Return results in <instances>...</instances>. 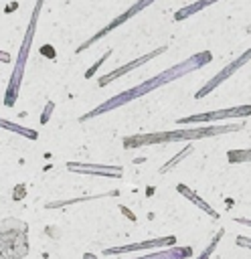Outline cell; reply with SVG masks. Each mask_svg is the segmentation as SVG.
<instances>
[{"label": "cell", "mask_w": 251, "mask_h": 259, "mask_svg": "<svg viewBox=\"0 0 251 259\" xmlns=\"http://www.w3.org/2000/svg\"><path fill=\"white\" fill-rule=\"evenodd\" d=\"M211 61H213V53H211V51L194 53V55L186 57L184 61H180V63H176V65H172V67H168V69H164L162 73H158V75H154V77L142 81L140 85L130 87V89H126V91H121V93H117V95L105 99L103 103H99V105L93 107L91 111L83 113V115L79 117V121H87V119H93V117H97V115L109 113V111H113V109H117V107H121V105H126V103H130V101H134V99H138V97H144V95H148V93H152V91H156V89H160V87H164V85H168V83H172V81H176V79H180V77H184V75L196 71V69H202V67L208 65Z\"/></svg>", "instance_id": "cell-1"}, {"label": "cell", "mask_w": 251, "mask_h": 259, "mask_svg": "<svg viewBox=\"0 0 251 259\" xmlns=\"http://www.w3.org/2000/svg\"><path fill=\"white\" fill-rule=\"evenodd\" d=\"M245 130V123H211V125H186L182 130H162V132H150V134H132L123 138V148H144V146H164V144H174V142H194V140H204L213 136H223V134H233Z\"/></svg>", "instance_id": "cell-2"}, {"label": "cell", "mask_w": 251, "mask_h": 259, "mask_svg": "<svg viewBox=\"0 0 251 259\" xmlns=\"http://www.w3.org/2000/svg\"><path fill=\"white\" fill-rule=\"evenodd\" d=\"M43 4H45V0H36V4L32 8V14H30V20H28V26H26V32L22 36V42H20V49H18V55H16V63L12 67V73H10L6 91H4V105L6 107H14L16 99H18L20 83H22V77H24V69H26L30 47H32V40H34V32H36V24H38Z\"/></svg>", "instance_id": "cell-3"}, {"label": "cell", "mask_w": 251, "mask_h": 259, "mask_svg": "<svg viewBox=\"0 0 251 259\" xmlns=\"http://www.w3.org/2000/svg\"><path fill=\"white\" fill-rule=\"evenodd\" d=\"M28 225L18 219L0 221V259H22L28 255Z\"/></svg>", "instance_id": "cell-4"}, {"label": "cell", "mask_w": 251, "mask_h": 259, "mask_svg": "<svg viewBox=\"0 0 251 259\" xmlns=\"http://www.w3.org/2000/svg\"><path fill=\"white\" fill-rule=\"evenodd\" d=\"M243 117H251V103L233 105V107L215 109V111H204V113L184 115V117H178L176 123L178 125H196V123H219L221 119H243Z\"/></svg>", "instance_id": "cell-5"}, {"label": "cell", "mask_w": 251, "mask_h": 259, "mask_svg": "<svg viewBox=\"0 0 251 259\" xmlns=\"http://www.w3.org/2000/svg\"><path fill=\"white\" fill-rule=\"evenodd\" d=\"M249 61H251V47H249L245 53H241V55H239L235 61H231L227 67H223V69H221V71H219V73H217L213 79H208V81H206V83H204V85H202V87H200V89L194 93V99H202V97H206L211 91H215V89H217L221 83H225L229 77H233V75H235V73H237V71H239L243 65H247Z\"/></svg>", "instance_id": "cell-6"}, {"label": "cell", "mask_w": 251, "mask_h": 259, "mask_svg": "<svg viewBox=\"0 0 251 259\" xmlns=\"http://www.w3.org/2000/svg\"><path fill=\"white\" fill-rule=\"evenodd\" d=\"M152 2H156V0H138V2H136L134 6H130V8H128V10L123 12V14L115 16V18H113V20H111L109 24H105V26H103L101 30H97V32H95L93 36H89V38H87L85 42H81V45H79V47L75 49V53H83L85 49H89L91 45H95L97 40H101V38H103L105 34H109V32L113 30V28H117V26H119V24H123V22H128V20L132 18V16H136V14H138V12H142L144 8H148V6L152 4Z\"/></svg>", "instance_id": "cell-7"}, {"label": "cell", "mask_w": 251, "mask_h": 259, "mask_svg": "<svg viewBox=\"0 0 251 259\" xmlns=\"http://www.w3.org/2000/svg\"><path fill=\"white\" fill-rule=\"evenodd\" d=\"M176 245V237L174 235H166V237H156V239H148V241H140V243H130V245H119V247H107L103 249L105 257L111 255H121V253H134V251H144V249H168Z\"/></svg>", "instance_id": "cell-8"}, {"label": "cell", "mask_w": 251, "mask_h": 259, "mask_svg": "<svg viewBox=\"0 0 251 259\" xmlns=\"http://www.w3.org/2000/svg\"><path fill=\"white\" fill-rule=\"evenodd\" d=\"M69 172L77 174H89V176H101V178H121L123 168L111 166V164H97V162H67Z\"/></svg>", "instance_id": "cell-9"}, {"label": "cell", "mask_w": 251, "mask_h": 259, "mask_svg": "<svg viewBox=\"0 0 251 259\" xmlns=\"http://www.w3.org/2000/svg\"><path fill=\"white\" fill-rule=\"evenodd\" d=\"M162 53H166V47H158V49H154V51H150V53H146V55H142V57H138V59H134V61H130V63H126V65H121V67H117V69H113L111 73L101 75L99 81H97V85H99V87H105V85H109L111 81H115V79H119L121 75H128L130 71H134V69L146 65L148 61H152L154 57H158V55H162Z\"/></svg>", "instance_id": "cell-10"}, {"label": "cell", "mask_w": 251, "mask_h": 259, "mask_svg": "<svg viewBox=\"0 0 251 259\" xmlns=\"http://www.w3.org/2000/svg\"><path fill=\"white\" fill-rule=\"evenodd\" d=\"M188 257H192L190 247L174 245V247H168L164 251H152V253H146V255H140L134 259H188Z\"/></svg>", "instance_id": "cell-11"}, {"label": "cell", "mask_w": 251, "mask_h": 259, "mask_svg": "<svg viewBox=\"0 0 251 259\" xmlns=\"http://www.w3.org/2000/svg\"><path fill=\"white\" fill-rule=\"evenodd\" d=\"M176 190H178V192H180V194H182L186 200H190L192 204H196V206H198V208H200L204 214H208L211 219H217V221H219V217H221V214H219V212H217V210H215V208H213V206H211L206 200H202V198H200V196H198V194H196L192 188H188L186 184H176Z\"/></svg>", "instance_id": "cell-12"}, {"label": "cell", "mask_w": 251, "mask_h": 259, "mask_svg": "<svg viewBox=\"0 0 251 259\" xmlns=\"http://www.w3.org/2000/svg\"><path fill=\"white\" fill-rule=\"evenodd\" d=\"M0 127H2V130H8V132H12V134H18V136H22V138H26V140H36V138H38V132H36V130L24 127V125H20V123H16V121H8V119H4V117H0Z\"/></svg>", "instance_id": "cell-13"}, {"label": "cell", "mask_w": 251, "mask_h": 259, "mask_svg": "<svg viewBox=\"0 0 251 259\" xmlns=\"http://www.w3.org/2000/svg\"><path fill=\"white\" fill-rule=\"evenodd\" d=\"M215 2H219V0H196V2H192V4H188V6H184V8H180V10L174 14V20H184V18H188V16H192V14H196V12H200L202 8H208V6L215 4Z\"/></svg>", "instance_id": "cell-14"}, {"label": "cell", "mask_w": 251, "mask_h": 259, "mask_svg": "<svg viewBox=\"0 0 251 259\" xmlns=\"http://www.w3.org/2000/svg\"><path fill=\"white\" fill-rule=\"evenodd\" d=\"M192 150H194L192 146H186V148H182V150H180V152H178V154H176L174 158H170V160H168L166 164H162L158 172H160V174H166L168 170H172V168H176V166L180 164V160H184V158H186L188 154H192Z\"/></svg>", "instance_id": "cell-15"}, {"label": "cell", "mask_w": 251, "mask_h": 259, "mask_svg": "<svg viewBox=\"0 0 251 259\" xmlns=\"http://www.w3.org/2000/svg\"><path fill=\"white\" fill-rule=\"evenodd\" d=\"M227 160H229L231 164H245V162H251V148L229 150V152H227Z\"/></svg>", "instance_id": "cell-16"}, {"label": "cell", "mask_w": 251, "mask_h": 259, "mask_svg": "<svg viewBox=\"0 0 251 259\" xmlns=\"http://www.w3.org/2000/svg\"><path fill=\"white\" fill-rule=\"evenodd\" d=\"M223 235H225V229H219V233H215V235H213V239L208 241V245L202 249V253H200L196 259H211V257H213V253H215V249L219 247V243H221Z\"/></svg>", "instance_id": "cell-17"}, {"label": "cell", "mask_w": 251, "mask_h": 259, "mask_svg": "<svg viewBox=\"0 0 251 259\" xmlns=\"http://www.w3.org/2000/svg\"><path fill=\"white\" fill-rule=\"evenodd\" d=\"M99 196H109V194H97V196H81V198H71V200H55V202H47V208H61L73 202H83V200H91V198H99Z\"/></svg>", "instance_id": "cell-18"}, {"label": "cell", "mask_w": 251, "mask_h": 259, "mask_svg": "<svg viewBox=\"0 0 251 259\" xmlns=\"http://www.w3.org/2000/svg\"><path fill=\"white\" fill-rule=\"evenodd\" d=\"M109 55H111V49H109V51H105V55H103V57H101V59H99V61H97L93 67H89V69L85 71V79H91V77L95 75V71H97V69H99V67H101L105 61H107V57H109Z\"/></svg>", "instance_id": "cell-19"}, {"label": "cell", "mask_w": 251, "mask_h": 259, "mask_svg": "<svg viewBox=\"0 0 251 259\" xmlns=\"http://www.w3.org/2000/svg\"><path fill=\"white\" fill-rule=\"evenodd\" d=\"M53 109H55V103L53 101H47V105H45V111H43V115H40V123L45 125L49 119H51V113H53Z\"/></svg>", "instance_id": "cell-20"}, {"label": "cell", "mask_w": 251, "mask_h": 259, "mask_svg": "<svg viewBox=\"0 0 251 259\" xmlns=\"http://www.w3.org/2000/svg\"><path fill=\"white\" fill-rule=\"evenodd\" d=\"M235 245H239V247H245V249H249V251H251V237H245V235H237V237H235Z\"/></svg>", "instance_id": "cell-21"}, {"label": "cell", "mask_w": 251, "mask_h": 259, "mask_svg": "<svg viewBox=\"0 0 251 259\" xmlns=\"http://www.w3.org/2000/svg\"><path fill=\"white\" fill-rule=\"evenodd\" d=\"M10 61H12L10 53H6V51H0V63H10Z\"/></svg>", "instance_id": "cell-22"}, {"label": "cell", "mask_w": 251, "mask_h": 259, "mask_svg": "<svg viewBox=\"0 0 251 259\" xmlns=\"http://www.w3.org/2000/svg\"><path fill=\"white\" fill-rule=\"evenodd\" d=\"M235 223H239V225H245V227H251V219H243V217H237V219H235Z\"/></svg>", "instance_id": "cell-23"}]
</instances>
